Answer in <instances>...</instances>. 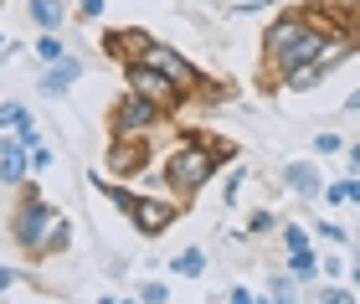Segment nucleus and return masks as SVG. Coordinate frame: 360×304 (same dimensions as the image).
Listing matches in <instances>:
<instances>
[{"label": "nucleus", "mask_w": 360, "mask_h": 304, "mask_svg": "<svg viewBox=\"0 0 360 304\" xmlns=\"http://www.w3.org/2000/svg\"><path fill=\"white\" fill-rule=\"evenodd\" d=\"M226 155L232 150H226L221 139H186V145H175L165 160H160L155 181L170 191V201H191V196H201L211 186V175H217V165Z\"/></svg>", "instance_id": "obj_3"}, {"label": "nucleus", "mask_w": 360, "mask_h": 304, "mask_svg": "<svg viewBox=\"0 0 360 304\" xmlns=\"http://www.w3.org/2000/svg\"><path fill=\"white\" fill-rule=\"evenodd\" d=\"M340 31V21L324 6L314 11H288V15H278V21L263 31V62H268V83L273 88H283L299 68H309L319 52H324V42H330Z\"/></svg>", "instance_id": "obj_1"}, {"label": "nucleus", "mask_w": 360, "mask_h": 304, "mask_svg": "<svg viewBox=\"0 0 360 304\" xmlns=\"http://www.w3.org/2000/svg\"><path fill=\"white\" fill-rule=\"evenodd\" d=\"M93 304H119V299H93Z\"/></svg>", "instance_id": "obj_38"}, {"label": "nucleus", "mask_w": 360, "mask_h": 304, "mask_svg": "<svg viewBox=\"0 0 360 304\" xmlns=\"http://www.w3.org/2000/svg\"><path fill=\"white\" fill-rule=\"evenodd\" d=\"M0 46H6V37H0Z\"/></svg>", "instance_id": "obj_42"}, {"label": "nucleus", "mask_w": 360, "mask_h": 304, "mask_svg": "<svg viewBox=\"0 0 360 304\" xmlns=\"http://www.w3.org/2000/svg\"><path fill=\"white\" fill-rule=\"evenodd\" d=\"M355 243H360V222H355Z\"/></svg>", "instance_id": "obj_39"}, {"label": "nucleus", "mask_w": 360, "mask_h": 304, "mask_svg": "<svg viewBox=\"0 0 360 304\" xmlns=\"http://www.w3.org/2000/svg\"><path fill=\"white\" fill-rule=\"evenodd\" d=\"M77 77H83V62L68 57V62H57V68H46V72H41V93H46V99H57V93H68Z\"/></svg>", "instance_id": "obj_12"}, {"label": "nucleus", "mask_w": 360, "mask_h": 304, "mask_svg": "<svg viewBox=\"0 0 360 304\" xmlns=\"http://www.w3.org/2000/svg\"><path fill=\"white\" fill-rule=\"evenodd\" d=\"M242 181H248V170L237 165L232 175H226V201H237V196H242Z\"/></svg>", "instance_id": "obj_29"}, {"label": "nucleus", "mask_w": 360, "mask_h": 304, "mask_svg": "<svg viewBox=\"0 0 360 304\" xmlns=\"http://www.w3.org/2000/svg\"><path fill=\"white\" fill-rule=\"evenodd\" d=\"M77 15H83V21H98V15H103V0H77Z\"/></svg>", "instance_id": "obj_31"}, {"label": "nucleus", "mask_w": 360, "mask_h": 304, "mask_svg": "<svg viewBox=\"0 0 360 304\" xmlns=\"http://www.w3.org/2000/svg\"><path fill=\"white\" fill-rule=\"evenodd\" d=\"M283 181H288V191H293L299 201H319V196H324V175H319L314 160H293Z\"/></svg>", "instance_id": "obj_11"}, {"label": "nucleus", "mask_w": 360, "mask_h": 304, "mask_svg": "<svg viewBox=\"0 0 360 304\" xmlns=\"http://www.w3.org/2000/svg\"><path fill=\"white\" fill-rule=\"evenodd\" d=\"M273 227H278L273 212H252V217H248V232H252V237H263V232H273Z\"/></svg>", "instance_id": "obj_23"}, {"label": "nucleus", "mask_w": 360, "mask_h": 304, "mask_svg": "<svg viewBox=\"0 0 360 304\" xmlns=\"http://www.w3.org/2000/svg\"><path fill=\"white\" fill-rule=\"evenodd\" d=\"M350 284H355V289H360V258L350 263Z\"/></svg>", "instance_id": "obj_35"}, {"label": "nucleus", "mask_w": 360, "mask_h": 304, "mask_svg": "<svg viewBox=\"0 0 360 304\" xmlns=\"http://www.w3.org/2000/svg\"><path fill=\"white\" fill-rule=\"evenodd\" d=\"M139 62H144V68H155V72H165L170 83H175L180 93H186V99H191L195 88H206V72L195 68V62H191L186 52H175V46H165V42H155V46H150V52H144Z\"/></svg>", "instance_id": "obj_5"}, {"label": "nucleus", "mask_w": 360, "mask_h": 304, "mask_svg": "<svg viewBox=\"0 0 360 304\" xmlns=\"http://www.w3.org/2000/svg\"><path fill=\"white\" fill-rule=\"evenodd\" d=\"M26 15H31L41 31H62V21H68V6H62V0H31Z\"/></svg>", "instance_id": "obj_13"}, {"label": "nucleus", "mask_w": 360, "mask_h": 304, "mask_svg": "<svg viewBox=\"0 0 360 304\" xmlns=\"http://www.w3.org/2000/svg\"><path fill=\"white\" fill-rule=\"evenodd\" d=\"M335 21L360 42V0H335Z\"/></svg>", "instance_id": "obj_18"}, {"label": "nucleus", "mask_w": 360, "mask_h": 304, "mask_svg": "<svg viewBox=\"0 0 360 304\" xmlns=\"http://www.w3.org/2000/svg\"><path fill=\"white\" fill-rule=\"evenodd\" d=\"M319 279L340 284V279H345V258H319Z\"/></svg>", "instance_id": "obj_24"}, {"label": "nucleus", "mask_w": 360, "mask_h": 304, "mask_svg": "<svg viewBox=\"0 0 360 304\" xmlns=\"http://www.w3.org/2000/svg\"><path fill=\"white\" fill-rule=\"evenodd\" d=\"M345 108H350V114H360V88H355L350 99H345Z\"/></svg>", "instance_id": "obj_34"}, {"label": "nucleus", "mask_w": 360, "mask_h": 304, "mask_svg": "<svg viewBox=\"0 0 360 304\" xmlns=\"http://www.w3.org/2000/svg\"><path fill=\"white\" fill-rule=\"evenodd\" d=\"M139 299H144V304H170V289H165L160 279H150V284H139Z\"/></svg>", "instance_id": "obj_22"}, {"label": "nucleus", "mask_w": 360, "mask_h": 304, "mask_svg": "<svg viewBox=\"0 0 360 304\" xmlns=\"http://www.w3.org/2000/svg\"><path fill=\"white\" fill-rule=\"evenodd\" d=\"M170 268H175L180 279H201V274H206V253H201V248H180L175 258H170Z\"/></svg>", "instance_id": "obj_15"}, {"label": "nucleus", "mask_w": 360, "mask_h": 304, "mask_svg": "<svg viewBox=\"0 0 360 304\" xmlns=\"http://www.w3.org/2000/svg\"><path fill=\"white\" fill-rule=\"evenodd\" d=\"M160 119H165V108L150 103V99H144V93H134V88H124L119 103H113V114H108L113 134H150Z\"/></svg>", "instance_id": "obj_6"}, {"label": "nucleus", "mask_w": 360, "mask_h": 304, "mask_svg": "<svg viewBox=\"0 0 360 304\" xmlns=\"http://www.w3.org/2000/svg\"><path fill=\"white\" fill-rule=\"evenodd\" d=\"M263 6H278V0H263Z\"/></svg>", "instance_id": "obj_40"}, {"label": "nucleus", "mask_w": 360, "mask_h": 304, "mask_svg": "<svg viewBox=\"0 0 360 304\" xmlns=\"http://www.w3.org/2000/svg\"><path fill=\"white\" fill-rule=\"evenodd\" d=\"M314 237H324V243H345V227H335V222H319V227H314Z\"/></svg>", "instance_id": "obj_28"}, {"label": "nucleus", "mask_w": 360, "mask_h": 304, "mask_svg": "<svg viewBox=\"0 0 360 304\" xmlns=\"http://www.w3.org/2000/svg\"><path fill=\"white\" fill-rule=\"evenodd\" d=\"M288 274L299 284H319V253L304 248V253H288Z\"/></svg>", "instance_id": "obj_14"}, {"label": "nucleus", "mask_w": 360, "mask_h": 304, "mask_svg": "<svg viewBox=\"0 0 360 304\" xmlns=\"http://www.w3.org/2000/svg\"><path fill=\"white\" fill-rule=\"evenodd\" d=\"M283 248L288 253H304V248H314V243H309V232L299 227V222H283Z\"/></svg>", "instance_id": "obj_20"}, {"label": "nucleus", "mask_w": 360, "mask_h": 304, "mask_svg": "<svg viewBox=\"0 0 360 304\" xmlns=\"http://www.w3.org/2000/svg\"><path fill=\"white\" fill-rule=\"evenodd\" d=\"M52 160H57V155L46 150V145H41V150H31V170H52Z\"/></svg>", "instance_id": "obj_32"}, {"label": "nucleus", "mask_w": 360, "mask_h": 304, "mask_svg": "<svg viewBox=\"0 0 360 304\" xmlns=\"http://www.w3.org/2000/svg\"><path fill=\"white\" fill-rule=\"evenodd\" d=\"M150 46H155V37H150V31H139V26H119V31H108V37H103V52L108 57H134L139 62Z\"/></svg>", "instance_id": "obj_10"}, {"label": "nucleus", "mask_w": 360, "mask_h": 304, "mask_svg": "<svg viewBox=\"0 0 360 304\" xmlns=\"http://www.w3.org/2000/svg\"><path fill=\"white\" fill-rule=\"evenodd\" d=\"M268 289H273V304H299V289H304V284L288 279V274H273Z\"/></svg>", "instance_id": "obj_17"}, {"label": "nucleus", "mask_w": 360, "mask_h": 304, "mask_svg": "<svg viewBox=\"0 0 360 304\" xmlns=\"http://www.w3.org/2000/svg\"><path fill=\"white\" fill-rule=\"evenodd\" d=\"M314 304H319V299H314Z\"/></svg>", "instance_id": "obj_43"}, {"label": "nucleus", "mask_w": 360, "mask_h": 304, "mask_svg": "<svg viewBox=\"0 0 360 304\" xmlns=\"http://www.w3.org/2000/svg\"><path fill=\"white\" fill-rule=\"evenodd\" d=\"M350 160H355V170H360V139H355V145H350Z\"/></svg>", "instance_id": "obj_36"}, {"label": "nucleus", "mask_w": 360, "mask_h": 304, "mask_svg": "<svg viewBox=\"0 0 360 304\" xmlns=\"http://www.w3.org/2000/svg\"><path fill=\"white\" fill-rule=\"evenodd\" d=\"M129 88H134V93H144V99H150V103H160V108H165V114H170V108H175L180 99H186V93H180V88L170 83L165 72L144 68V62H129Z\"/></svg>", "instance_id": "obj_7"}, {"label": "nucleus", "mask_w": 360, "mask_h": 304, "mask_svg": "<svg viewBox=\"0 0 360 304\" xmlns=\"http://www.w3.org/2000/svg\"><path fill=\"white\" fill-rule=\"evenodd\" d=\"M340 150H345L340 134H314V155H340Z\"/></svg>", "instance_id": "obj_25"}, {"label": "nucleus", "mask_w": 360, "mask_h": 304, "mask_svg": "<svg viewBox=\"0 0 360 304\" xmlns=\"http://www.w3.org/2000/svg\"><path fill=\"white\" fill-rule=\"evenodd\" d=\"M144 165H150V134H113L108 175H139Z\"/></svg>", "instance_id": "obj_8"}, {"label": "nucleus", "mask_w": 360, "mask_h": 304, "mask_svg": "<svg viewBox=\"0 0 360 304\" xmlns=\"http://www.w3.org/2000/svg\"><path fill=\"white\" fill-rule=\"evenodd\" d=\"M319 304H355V284H350V289H345V284H324Z\"/></svg>", "instance_id": "obj_21"}, {"label": "nucleus", "mask_w": 360, "mask_h": 304, "mask_svg": "<svg viewBox=\"0 0 360 304\" xmlns=\"http://www.w3.org/2000/svg\"><path fill=\"white\" fill-rule=\"evenodd\" d=\"M11 243L26 253V258H62L72 248V222L57 212L41 191H26L11 212Z\"/></svg>", "instance_id": "obj_2"}, {"label": "nucleus", "mask_w": 360, "mask_h": 304, "mask_svg": "<svg viewBox=\"0 0 360 304\" xmlns=\"http://www.w3.org/2000/svg\"><path fill=\"white\" fill-rule=\"evenodd\" d=\"M26 175H31V150H26L15 134H11V139L0 134V186H21Z\"/></svg>", "instance_id": "obj_9"}, {"label": "nucleus", "mask_w": 360, "mask_h": 304, "mask_svg": "<svg viewBox=\"0 0 360 304\" xmlns=\"http://www.w3.org/2000/svg\"><path fill=\"white\" fill-rule=\"evenodd\" d=\"M324 196H330L335 206H340V201H350V196H355V181H335V186H324Z\"/></svg>", "instance_id": "obj_27"}, {"label": "nucleus", "mask_w": 360, "mask_h": 304, "mask_svg": "<svg viewBox=\"0 0 360 304\" xmlns=\"http://www.w3.org/2000/svg\"><path fill=\"white\" fill-rule=\"evenodd\" d=\"M350 201H355V206H360V181H355V196H350Z\"/></svg>", "instance_id": "obj_37"}, {"label": "nucleus", "mask_w": 360, "mask_h": 304, "mask_svg": "<svg viewBox=\"0 0 360 304\" xmlns=\"http://www.w3.org/2000/svg\"><path fill=\"white\" fill-rule=\"evenodd\" d=\"M119 304H134V299H119Z\"/></svg>", "instance_id": "obj_41"}, {"label": "nucleus", "mask_w": 360, "mask_h": 304, "mask_svg": "<svg viewBox=\"0 0 360 304\" xmlns=\"http://www.w3.org/2000/svg\"><path fill=\"white\" fill-rule=\"evenodd\" d=\"M103 191H108L113 201H119V212L134 222V232H144V237L170 232V222H175V206H180V201H165V196H139V191H129V186H108V181H103Z\"/></svg>", "instance_id": "obj_4"}, {"label": "nucleus", "mask_w": 360, "mask_h": 304, "mask_svg": "<svg viewBox=\"0 0 360 304\" xmlns=\"http://www.w3.org/2000/svg\"><path fill=\"white\" fill-rule=\"evenodd\" d=\"M226 304H257V294L248 289V284H232V294H226Z\"/></svg>", "instance_id": "obj_30"}, {"label": "nucleus", "mask_w": 360, "mask_h": 304, "mask_svg": "<svg viewBox=\"0 0 360 304\" xmlns=\"http://www.w3.org/2000/svg\"><path fill=\"white\" fill-rule=\"evenodd\" d=\"M15 139H21L26 150H41V129H37V124H31V119L21 124V129H15Z\"/></svg>", "instance_id": "obj_26"}, {"label": "nucleus", "mask_w": 360, "mask_h": 304, "mask_svg": "<svg viewBox=\"0 0 360 304\" xmlns=\"http://www.w3.org/2000/svg\"><path fill=\"white\" fill-rule=\"evenodd\" d=\"M31 114H26V103H15V99H6V103H0V134H15V129H21V124H26Z\"/></svg>", "instance_id": "obj_19"}, {"label": "nucleus", "mask_w": 360, "mask_h": 304, "mask_svg": "<svg viewBox=\"0 0 360 304\" xmlns=\"http://www.w3.org/2000/svg\"><path fill=\"white\" fill-rule=\"evenodd\" d=\"M15 284H21V274H15V268H0V294L15 289Z\"/></svg>", "instance_id": "obj_33"}, {"label": "nucleus", "mask_w": 360, "mask_h": 304, "mask_svg": "<svg viewBox=\"0 0 360 304\" xmlns=\"http://www.w3.org/2000/svg\"><path fill=\"white\" fill-rule=\"evenodd\" d=\"M37 57H41V68H57V62H68V46H62L57 31H41V37H37Z\"/></svg>", "instance_id": "obj_16"}]
</instances>
